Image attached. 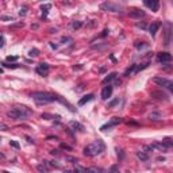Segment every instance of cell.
<instances>
[{
  "instance_id": "6da1fadb",
  "label": "cell",
  "mask_w": 173,
  "mask_h": 173,
  "mask_svg": "<svg viewBox=\"0 0 173 173\" xmlns=\"http://www.w3.org/2000/svg\"><path fill=\"white\" fill-rule=\"evenodd\" d=\"M106 149V145L102 139H96L95 142H92L89 145H87L84 148V154L87 157H96V155L102 154Z\"/></svg>"
},
{
  "instance_id": "7a4b0ae2",
  "label": "cell",
  "mask_w": 173,
  "mask_h": 173,
  "mask_svg": "<svg viewBox=\"0 0 173 173\" xmlns=\"http://www.w3.org/2000/svg\"><path fill=\"white\" fill-rule=\"evenodd\" d=\"M31 114H32V111L31 109H28L27 107L16 106L11 109V111H8L7 115L10 118H12V119H15V120H25V119H27Z\"/></svg>"
},
{
  "instance_id": "3957f363",
  "label": "cell",
  "mask_w": 173,
  "mask_h": 173,
  "mask_svg": "<svg viewBox=\"0 0 173 173\" xmlns=\"http://www.w3.org/2000/svg\"><path fill=\"white\" fill-rule=\"evenodd\" d=\"M31 97L38 104H47V103H53L57 100V96L49 92H32Z\"/></svg>"
},
{
  "instance_id": "277c9868",
  "label": "cell",
  "mask_w": 173,
  "mask_h": 173,
  "mask_svg": "<svg viewBox=\"0 0 173 173\" xmlns=\"http://www.w3.org/2000/svg\"><path fill=\"white\" fill-rule=\"evenodd\" d=\"M100 8L103 11H107V12H119L122 10V7L119 4L112 3V1H104V3L100 4Z\"/></svg>"
},
{
  "instance_id": "5b68a950",
  "label": "cell",
  "mask_w": 173,
  "mask_h": 173,
  "mask_svg": "<svg viewBox=\"0 0 173 173\" xmlns=\"http://www.w3.org/2000/svg\"><path fill=\"white\" fill-rule=\"evenodd\" d=\"M154 83H155V84H158L160 87L166 88L168 91H170L173 93V81H172V80H168V78H164V77H155L154 78Z\"/></svg>"
},
{
  "instance_id": "8992f818",
  "label": "cell",
  "mask_w": 173,
  "mask_h": 173,
  "mask_svg": "<svg viewBox=\"0 0 173 173\" xmlns=\"http://www.w3.org/2000/svg\"><path fill=\"white\" fill-rule=\"evenodd\" d=\"M165 27H166V32H165V45L169 46L170 42L173 41V26L172 23L166 22L165 23Z\"/></svg>"
},
{
  "instance_id": "52a82bcc",
  "label": "cell",
  "mask_w": 173,
  "mask_h": 173,
  "mask_svg": "<svg viewBox=\"0 0 173 173\" xmlns=\"http://www.w3.org/2000/svg\"><path fill=\"white\" fill-rule=\"evenodd\" d=\"M120 122H122V118H112V119L109 120L108 123L103 124L102 127H100V131H107V130H109V129H112L114 126H117V124H119Z\"/></svg>"
},
{
  "instance_id": "ba28073f",
  "label": "cell",
  "mask_w": 173,
  "mask_h": 173,
  "mask_svg": "<svg viewBox=\"0 0 173 173\" xmlns=\"http://www.w3.org/2000/svg\"><path fill=\"white\" fill-rule=\"evenodd\" d=\"M49 69H50V66L46 62H41V64L37 66V73L38 74H41V76H46V74L49 73Z\"/></svg>"
},
{
  "instance_id": "9c48e42d",
  "label": "cell",
  "mask_w": 173,
  "mask_h": 173,
  "mask_svg": "<svg viewBox=\"0 0 173 173\" xmlns=\"http://www.w3.org/2000/svg\"><path fill=\"white\" fill-rule=\"evenodd\" d=\"M143 4H145L146 7L150 8L153 12H157V11H158V8H160V3L157 1V0H152V1H150V0H145V1H143Z\"/></svg>"
},
{
  "instance_id": "30bf717a",
  "label": "cell",
  "mask_w": 173,
  "mask_h": 173,
  "mask_svg": "<svg viewBox=\"0 0 173 173\" xmlns=\"http://www.w3.org/2000/svg\"><path fill=\"white\" fill-rule=\"evenodd\" d=\"M129 15H130L131 18H135V19H141L145 16V11L142 10H138V8H134V10H131L130 12H129Z\"/></svg>"
},
{
  "instance_id": "8fae6325",
  "label": "cell",
  "mask_w": 173,
  "mask_h": 173,
  "mask_svg": "<svg viewBox=\"0 0 173 173\" xmlns=\"http://www.w3.org/2000/svg\"><path fill=\"white\" fill-rule=\"evenodd\" d=\"M111 95H112V87L108 84L107 87H104V88H103V91H102V99L103 100H107V99H109V97H111Z\"/></svg>"
},
{
  "instance_id": "7c38bea8",
  "label": "cell",
  "mask_w": 173,
  "mask_h": 173,
  "mask_svg": "<svg viewBox=\"0 0 173 173\" xmlns=\"http://www.w3.org/2000/svg\"><path fill=\"white\" fill-rule=\"evenodd\" d=\"M161 27V22L160 20H155L153 22L152 25H150V27H149V32H150V35L152 37H155V32L158 31V28Z\"/></svg>"
},
{
  "instance_id": "4fadbf2b",
  "label": "cell",
  "mask_w": 173,
  "mask_h": 173,
  "mask_svg": "<svg viewBox=\"0 0 173 173\" xmlns=\"http://www.w3.org/2000/svg\"><path fill=\"white\" fill-rule=\"evenodd\" d=\"M157 58H158L160 62L165 64V62H170V61H172V54H169V53H158Z\"/></svg>"
},
{
  "instance_id": "5bb4252c",
  "label": "cell",
  "mask_w": 173,
  "mask_h": 173,
  "mask_svg": "<svg viewBox=\"0 0 173 173\" xmlns=\"http://www.w3.org/2000/svg\"><path fill=\"white\" fill-rule=\"evenodd\" d=\"M93 97H95V95H93V93H88V95H85L83 99L78 100V106H84V104H87L88 102L93 100Z\"/></svg>"
},
{
  "instance_id": "9a60e30c",
  "label": "cell",
  "mask_w": 173,
  "mask_h": 173,
  "mask_svg": "<svg viewBox=\"0 0 173 173\" xmlns=\"http://www.w3.org/2000/svg\"><path fill=\"white\" fill-rule=\"evenodd\" d=\"M153 148L160 150V152H168V148H166V145L164 142H154V143H153Z\"/></svg>"
},
{
  "instance_id": "2e32d148",
  "label": "cell",
  "mask_w": 173,
  "mask_h": 173,
  "mask_svg": "<svg viewBox=\"0 0 173 173\" xmlns=\"http://www.w3.org/2000/svg\"><path fill=\"white\" fill-rule=\"evenodd\" d=\"M117 78V73L115 72H112V73H109L108 76H107L104 80H103V84H108V83H111L112 80H115Z\"/></svg>"
},
{
  "instance_id": "e0dca14e",
  "label": "cell",
  "mask_w": 173,
  "mask_h": 173,
  "mask_svg": "<svg viewBox=\"0 0 173 173\" xmlns=\"http://www.w3.org/2000/svg\"><path fill=\"white\" fill-rule=\"evenodd\" d=\"M152 97H155V99H164V100H166V95H164L162 92H160V91H154V92H152Z\"/></svg>"
},
{
  "instance_id": "ac0fdd59",
  "label": "cell",
  "mask_w": 173,
  "mask_h": 173,
  "mask_svg": "<svg viewBox=\"0 0 173 173\" xmlns=\"http://www.w3.org/2000/svg\"><path fill=\"white\" fill-rule=\"evenodd\" d=\"M71 126L74 129V130H77V131H83V130H84V126H83L81 123H78V122H74V120H72V122H71Z\"/></svg>"
},
{
  "instance_id": "d6986e66",
  "label": "cell",
  "mask_w": 173,
  "mask_h": 173,
  "mask_svg": "<svg viewBox=\"0 0 173 173\" xmlns=\"http://www.w3.org/2000/svg\"><path fill=\"white\" fill-rule=\"evenodd\" d=\"M137 157L141 160V161H148L149 160V155L146 152H137Z\"/></svg>"
},
{
  "instance_id": "ffe728a7",
  "label": "cell",
  "mask_w": 173,
  "mask_h": 173,
  "mask_svg": "<svg viewBox=\"0 0 173 173\" xmlns=\"http://www.w3.org/2000/svg\"><path fill=\"white\" fill-rule=\"evenodd\" d=\"M150 65V61H145L143 64H139L137 66V69H135V72H139V71H143V69H146V68Z\"/></svg>"
},
{
  "instance_id": "44dd1931",
  "label": "cell",
  "mask_w": 173,
  "mask_h": 173,
  "mask_svg": "<svg viewBox=\"0 0 173 173\" xmlns=\"http://www.w3.org/2000/svg\"><path fill=\"white\" fill-rule=\"evenodd\" d=\"M135 69H137V66H135V65H131L130 68H127V69H126V72H124V76H129V74H131L133 72L135 71Z\"/></svg>"
},
{
  "instance_id": "7402d4cb",
  "label": "cell",
  "mask_w": 173,
  "mask_h": 173,
  "mask_svg": "<svg viewBox=\"0 0 173 173\" xmlns=\"http://www.w3.org/2000/svg\"><path fill=\"white\" fill-rule=\"evenodd\" d=\"M27 10H28V7L26 6V4H25V6H22L20 11H19V15H20V16H25V15L27 14Z\"/></svg>"
},
{
  "instance_id": "603a6c76",
  "label": "cell",
  "mask_w": 173,
  "mask_h": 173,
  "mask_svg": "<svg viewBox=\"0 0 173 173\" xmlns=\"http://www.w3.org/2000/svg\"><path fill=\"white\" fill-rule=\"evenodd\" d=\"M83 26V22H80V20H74L73 23H72V27L74 28V30H77V28H80Z\"/></svg>"
},
{
  "instance_id": "cb8c5ba5",
  "label": "cell",
  "mask_w": 173,
  "mask_h": 173,
  "mask_svg": "<svg viewBox=\"0 0 173 173\" xmlns=\"http://www.w3.org/2000/svg\"><path fill=\"white\" fill-rule=\"evenodd\" d=\"M65 160L72 164H77V158H76V157H72V155H65Z\"/></svg>"
},
{
  "instance_id": "d4e9b609",
  "label": "cell",
  "mask_w": 173,
  "mask_h": 173,
  "mask_svg": "<svg viewBox=\"0 0 173 173\" xmlns=\"http://www.w3.org/2000/svg\"><path fill=\"white\" fill-rule=\"evenodd\" d=\"M38 54H39V50H38V49H35V47H34V49H31L30 52H28V56H30V57H37Z\"/></svg>"
},
{
  "instance_id": "484cf974",
  "label": "cell",
  "mask_w": 173,
  "mask_h": 173,
  "mask_svg": "<svg viewBox=\"0 0 173 173\" xmlns=\"http://www.w3.org/2000/svg\"><path fill=\"white\" fill-rule=\"evenodd\" d=\"M135 47L137 49H143V47H146L148 46V43H145V42H135Z\"/></svg>"
},
{
  "instance_id": "4316f807",
  "label": "cell",
  "mask_w": 173,
  "mask_h": 173,
  "mask_svg": "<svg viewBox=\"0 0 173 173\" xmlns=\"http://www.w3.org/2000/svg\"><path fill=\"white\" fill-rule=\"evenodd\" d=\"M160 118H161V117H160V114H158V112L150 114V119H152V120H158Z\"/></svg>"
},
{
  "instance_id": "83f0119b",
  "label": "cell",
  "mask_w": 173,
  "mask_h": 173,
  "mask_svg": "<svg viewBox=\"0 0 173 173\" xmlns=\"http://www.w3.org/2000/svg\"><path fill=\"white\" fill-rule=\"evenodd\" d=\"M118 103H119V97H118V99H115V100H112V102H109L108 103V108H112L114 106H117Z\"/></svg>"
},
{
  "instance_id": "f1b7e54d",
  "label": "cell",
  "mask_w": 173,
  "mask_h": 173,
  "mask_svg": "<svg viewBox=\"0 0 173 173\" xmlns=\"http://www.w3.org/2000/svg\"><path fill=\"white\" fill-rule=\"evenodd\" d=\"M164 143L166 145V148H168V149H169V148L173 149V141H170V139H165V141H164Z\"/></svg>"
},
{
  "instance_id": "f546056e",
  "label": "cell",
  "mask_w": 173,
  "mask_h": 173,
  "mask_svg": "<svg viewBox=\"0 0 173 173\" xmlns=\"http://www.w3.org/2000/svg\"><path fill=\"white\" fill-rule=\"evenodd\" d=\"M109 173H119V170H118V166L117 165L111 166V168H109Z\"/></svg>"
},
{
  "instance_id": "4dcf8cb0",
  "label": "cell",
  "mask_w": 173,
  "mask_h": 173,
  "mask_svg": "<svg viewBox=\"0 0 173 173\" xmlns=\"http://www.w3.org/2000/svg\"><path fill=\"white\" fill-rule=\"evenodd\" d=\"M52 7V6H50V4H45V6H42V11H45V15H43V16H46V14H47V10H49V8Z\"/></svg>"
},
{
  "instance_id": "1f68e13d",
  "label": "cell",
  "mask_w": 173,
  "mask_h": 173,
  "mask_svg": "<svg viewBox=\"0 0 173 173\" xmlns=\"http://www.w3.org/2000/svg\"><path fill=\"white\" fill-rule=\"evenodd\" d=\"M6 60H7L8 62H12V61H16V60H18V57H16V56H8Z\"/></svg>"
},
{
  "instance_id": "d6a6232c",
  "label": "cell",
  "mask_w": 173,
  "mask_h": 173,
  "mask_svg": "<svg viewBox=\"0 0 173 173\" xmlns=\"http://www.w3.org/2000/svg\"><path fill=\"white\" fill-rule=\"evenodd\" d=\"M10 145L12 146V148H15V149H19V148H20V146H19V143H18L16 141H11V142H10Z\"/></svg>"
},
{
  "instance_id": "836d02e7",
  "label": "cell",
  "mask_w": 173,
  "mask_h": 173,
  "mask_svg": "<svg viewBox=\"0 0 173 173\" xmlns=\"http://www.w3.org/2000/svg\"><path fill=\"white\" fill-rule=\"evenodd\" d=\"M1 20H14L12 16H1Z\"/></svg>"
},
{
  "instance_id": "e575fe53",
  "label": "cell",
  "mask_w": 173,
  "mask_h": 173,
  "mask_svg": "<svg viewBox=\"0 0 173 173\" xmlns=\"http://www.w3.org/2000/svg\"><path fill=\"white\" fill-rule=\"evenodd\" d=\"M4 42H6V38H4V35H1V43H0V46H1V47L4 46Z\"/></svg>"
},
{
  "instance_id": "d590c367",
  "label": "cell",
  "mask_w": 173,
  "mask_h": 173,
  "mask_svg": "<svg viewBox=\"0 0 173 173\" xmlns=\"http://www.w3.org/2000/svg\"><path fill=\"white\" fill-rule=\"evenodd\" d=\"M50 153H52L53 155H58V154H60V153H58V150H52Z\"/></svg>"
},
{
  "instance_id": "8d00e7d4",
  "label": "cell",
  "mask_w": 173,
  "mask_h": 173,
  "mask_svg": "<svg viewBox=\"0 0 173 173\" xmlns=\"http://www.w3.org/2000/svg\"><path fill=\"white\" fill-rule=\"evenodd\" d=\"M68 41H72L71 38H62L61 39V42H68Z\"/></svg>"
},
{
  "instance_id": "74e56055",
  "label": "cell",
  "mask_w": 173,
  "mask_h": 173,
  "mask_svg": "<svg viewBox=\"0 0 173 173\" xmlns=\"http://www.w3.org/2000/svg\"><path fill=\"white\" fill-rule=\"evenodd\" d=\"M1 130H7V126H6V124H1Z\"/></svg>"
},
{
  "instance_id": "f35d334b",
  "label": "cell",
  "mask_w": 173,
  "mask_h": 173,
  "mask_svg": "<svg viewBox=\"0 0 173 173\" xmlns=\"http://www.w3.org/2000/svg\"><path fill=\"white\" fill-rule=\"evenodd\" d=\"M50 46H52L53 49H57V45H54V43H50Z\"/></svg>"
}]
</instances>
